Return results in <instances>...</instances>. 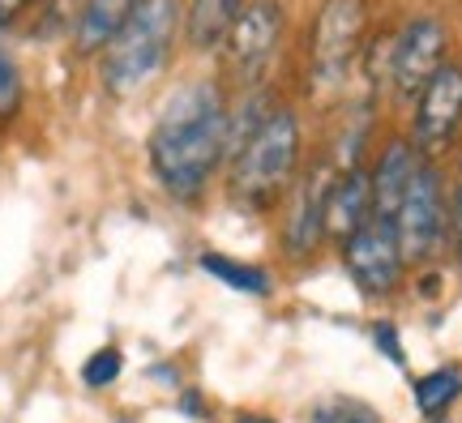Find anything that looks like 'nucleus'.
<instances>
[{"label":"nucleus","mask_w":462,"mask_h":423,"mask_svg":"<svg viewBox=\"0 0 462 423\" xmlns=\"http://www.w3.org/2000/svg\"><path fill=\"white\" fill-rule=\"evenodd\" d=\"M137 9V0H86L82 14H78V26H73V43L78 51H103L112 43V34L125 26V17Z\"/></svg>","instance_id":"obj_14"},{"label":"nucleus","mask_w":462,"mask_h":423,"mask_svg":"<svg viewBox=\"0 0 462 423\" xmlns=\"http://www.w3.org/2000/svg\"><path fill=\"white\" fill-rule=\"evenodd\" d=\"M201 270L218 282H227L231 291H245V295H270V274L257 270V265H245L236 257H218V253H206L201 257Z\"/></svg>","instance_id":"obj_15"},{"label":"nucleus","mask_w":462,"mask_h":423,"mask_svg":"<svg viewBox=\"0 0 462 423\" xmlns=\"http://www.w3.org/2000/svg\"><path fill=\"white\" fill-rule=\"evenodd\" d=\"M420 163H424V159H420L415 142H390V146L377 154V167L368 171V176H373V218H377V223L394 227L398 210H402V197L411 189Z\"/></svg>","instance_id":"obj_11"},{"label":"nucleus","mask_w":462,"mask_h":423,"mask_svg":"<svg viewBox=\"0 0 462 423\" xmlns=\"http://www.w3.org/2000/svg\"><path fill=\"white\" fill-rule=\"evenodd\" d=\"M368 0H326L309 31V90L317 98L338 95L360 56Z\"/></svg>","instance_id":"obj_4"},{"label":"nucleus","mask_w":462,"mask_h":423,"mask_svg":"<svg viewBox=\"0 0 462 423\" xmlns=\"http://www.w3.org/2000/svg\"><path fill=\"white\" fill-rule=\"evenodd\" d=\"M373 218V176L364 167L338 171L330 189V210H326V235L343 244L346 235H356Z\"/></svg>","instance_id":"obj_12"},{"label":"nucleus","mask_w":462,"mask_h":423,"mask_svg":"<svg viewBox=\"0 0 462 423\" xmlns=\"http://www.w3.org/2000/svg\"><path fill=\"white\" fill-rule=\"evenodd\" d=\"M245 5L248 0H189V9H184V39L198 51L223 48L231 22L240 17Z\"/></svg>","instance_id":"obj_13"},{"label":"nucleus","mask_w":462,"mask_h":423,"mask_svg":"<svg viewBox=\"0 0 462 423\" xmlns=\"http://www.w3.org/2000/svg\"><path fill=\"white\" fill-rule=\"evenodd\" d=\"M176 34H180V0H137V9L103 48V90L116 98L146 90L171 60Z\"/></svg>","instance_id":"obj_2"},{"label":"nucleus","mask_w":462,"mask_h":423,"mask_svg":"<svg viewBox=\"0 0 462 423\" xmlns=\"http://www.w3.org/2000/svg\"><path fill=\"white\" fill-rule=\"evenodd\" d=\"M334 179H338V167H334L330 154H321V159L296 179L291 210H287V223H282V253H287V257L304 261L321 248V240H326V210H330Z\"/></svg>","instance_id":"obj_8"},{"label":"nucleus","mask_w":462,"mask_h":423,"mask_svg":"<svg viewBox=\"0 0 462 423\" xmlns=\"http://www.w3.org/2000/svg\"><path fill=\"white\" fill-rule=\"evenodd\" d=\"M449 244H454V257L462 261V163H458V184H454V197H449Z\"/></svg>","instance_id":"obj_20"},{"label":"nucleus","mask_w":462,"mask_h":423,"mask_svg":"<svg viewBox=\"0 0 462 423\" xmlns=\"http://www.w3.org/2000/svg\"><path fill=\"white\" fill-rule=\"evenodd\" d=\"M309 423H381V415L373 407H364L356 398H330L313 410Z\"/></svg>","instance_id":"obj_17"},{"label":"nucleus","mask_w":462,"mask_h":423,"mask_svg":"<svg viewBox=\"0 0 462 423\" xmlns=\"http://www.w3.org/2000/svg\"><path fill=\"white\" fill-rule=\"evenodd\" d=\"M180 410H184V415H206V407H201L198 393H184V398H180Z\"/></svg>","instance_id":"obj_22"},{"label":"nucleus","mask_w":462,"mask_h":423,"mask_svg":"<svg viewBox=\"0 0 462 423\" xmlns=\"http://www.w3.org/2000/svg\"><path fill=\"white\" fill-rule=\"evenodd\" d=\"M120 372H125V359H120L116 346H103V351H95V355L82 363V381L90 385V390H107V385H116Z\"/></svg>","instance_id":"obj_18"},{"label":"nucleus","mask_w":462,"mask_h":423,"mask_svg":"<svg viewBox=\"0 0 462 423\" xmlns=\"http://www.w3.org/2000/svg\"><path fill=\"white\" fill-rule=\"evenodd\" d=\"M462 393V372L458 368H437V372L415 381V407L424 415H441V410Z\"/></svg>","instance_id":"obj_16"},{"label":"nucleus","mask_w":462,"mask_h":423,"mask_svg":"<svg viewBox=\"0 0 462 423\" xmlns=\"http://www.w3.org/2000/svg\"><path fill=\"white\" fill-rule=\"evenodd\" d=\"M462 129V65H441L415 95V150L441 154Z\"/></svg>","instance_id":"obj_10"},{"label":"nucleus","mask_w":462,"mask_h":423,"mask_svg":"<svg viewBox=\"0 0 462 423\" xmlns=\"http://www.w3.org/2000/svg\"><path fill=\"white\" fill-rule=\"evenodd\" d=\"M236 423H274V419H270V415H253V410H240V415H236Z\"/></svg>","instance_id":"obj_23"},{"label":"nucleus","mask_w":462,"mask_h":423,"mask_svg":"<svg viewBox=\"0 0 462 423\" xmlns=\"http://www.w3.org/2000/svg\"><path fill=\"white\" fill-rule=\"evenodd\" d=\"M282 39V5L279 0H253L240 9V17L231 22L227 39H223V65H227L236 86H262L265 69L279 51Z\"/></svg>","instance_id":"obj_6"},{"label":"nucleus","mask_w":462,"mask_h":423,"mask_svg":"<svg viewBox=\"0 0 462 423\" xmlns=\"http://www.w3.org/2000/svg\"><path fill=\"white\" fill-rule=\"evenodd\" d=\"M373 338H377V346H381V355L390 359V363H407L402 359V342H398V334H394V326H373Z\"/></svg>","instance_id":"obj_21"},{"label":"nucleus","mask_w":462,"mask_h":423,"mask_svg":"<svg viewBox=\"0 0 462 423\" xmlns=\"http://www.w3.org/2000/svg\"><path fill=\"white\" fill-rule=\"evenodd\" d=\"M22 107V69L9 51H0V124L14 120Z\"/></svg>","instance_id":"obj_19"},{"label":"nucleus","mask_w":462,"mask_h":423,"mask_svg":"<svg viewBox=\"0 0 462 423\" xmlns=\"http://www.w3.org/2000/svg\"><path fill=\"white\" fill-rule=\"evenodd\" d=\"M300 150H304V133H300L296 107H274L262 120V129L245 142V150L231 159V197L248 206V210H270L300 171Z\"/></svg>","instance_id":"obj_3"},{"label":"nucleus","mask_w":462,"mask_h":423,"mask_svg":"<svg viewBox=\"0 0 462 423\" xmlns=\"http://www.w3.org/2000/svg\"><path fill=\"white\" fill-rule=\"evenodd\" d=\"M398 231V248L407 261H432L449 240V201H446V184L441 171L432 163H420L411 189L402 197V210L394 218Z\"/></svg>","instance_id":"obj_5"},{"label":"nucleus","mask_w":462,"mask_h":423,"mask_svg":"<svg viewBox=\"0 0 462 423\" xmlns=\"http://www.w3.org/2000/svg\"><path fill=\"white\" fill-rule=\"evenodd\" d=\"M446 48H449V31L437 17H415L407 22L398 39L390 43V86L398 98H415L437 69L446 65Z\"/></svg>","instance_id":"obj_9"},{"label":"nucleus","mask_w":462,"mask_h":423,"mask_svg":"<svg viewBox=\"0 0 462 423\" xmlns=\"http://www.w3.org/2000/svg\"><path fill=\"white\" fill-rule=\"evenodd\" d=\"M343 265L351 282L360 287L368 299H381V295H394L398 282H402V270H407V257H402V248H398V231L377 223V218H368L356 235H346L343 244Z\"/></svg>","instance_id":"obj_7"},{"label":"nucleus","mask_w":462,"mask_h":423,"mask_svg":"<svg viewBox=\"0 0 462 423\" xmlns=\"http://www.w3.org/2000/svg\"><path fill=\"white\" fill-rule=\"evenodd\" d=\"M150 171L171 201L193 206L227 154V95L218 82H189L163 103L150 129Z\"/></svg>","instance_id":"obj_1"}]
</instances>
